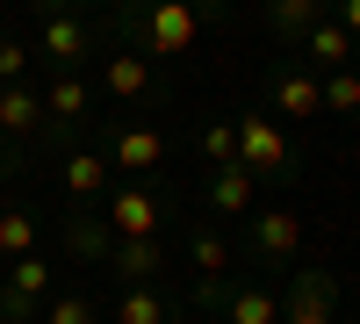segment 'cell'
I'll return each mask as SVG.
<instances>
[{"instance_id":"1","label":"cell","mask_w":360,"mask_h":324,"mask_svg":"<svg viewBox=\"0 0 360 324\" xmlns=\"http://www.w3.org/2000/svg\"><path fill=\"white\" fill-rule=\"evenodd\" d=\"M130 37L137 51H195L202 37V8L195 0H130Z\"/></svg>"},{"instance_id":"2","label":"cell","mask_w":360,"mask_h":324,"mask_svg":"<svg viewBox=\"0 0 360 324\" xmlns=\"http://www.w3.org/2000/svg\"><path fill=\"white\" fill-rule=\"evenodd\" d=\"M231 130H238V166H245L252 181H259V173H266V181H288V173H295V144H288V130L266 108H245Z\"/></svg>"},{"instance_id":"3","label":"cell","mask_w":360,"mask_h":324,"mask_svg":"<svg viewBox=\"0 0 360 324\" xmlns=\"http://www.w3.org/2000/svg\"><path fill=\"white\" fill-rule=\"evenodd\" d=\"M332 317H339V274H324V267L288 274V288H281V324H332Z\"/></svg>"},{"instance_id":"4","label":"cell","mask_w":360,"mask_h":324,"mask_svg":"<svg viewBox=\"0 0 360 324\" xmlns=\"http://www.w3.org/2000/svg\"><path fill=\"white\" fill-rule=\"evenodd\" d=\"M37 51L51 58V72H72L86 51H94V29H86L72 8H44V29H37Z\"/></svg>"},{"instance_id":"5","label":"cell","mask_w":360,"mask_h":324,"mask_svg":"<svg viewBox=\"0 0 360 324\" xmlns=\"http://www.w3.org/2000/svg\"><path fill=\"white\" fill-rule=\"evenodd\" d=\"M101 159L123 166V173H159V166H166V130H152V123H123V130H108Z\"/></svg>"},{"instance_id":"6","label":"cell","mask_w":360,"mask_h":324,"mask_svg":"<svg viewBox=\"0 0 360 324\" xmlns=\"http://www.w3.org/2000/svg\"><path fill=\"white\" fill-rule=\"evenodd\" d=\"M108 231L115 238H159L166 231V202L152 188H115L108 195Z\"/></svg>"},{"instance_id":"7","label":"cell","mask_w":360,"mask_h":324,"mask_svg":"<svg viewBox=\"0 0 360 324\" xmlns=\"http://www.w3.org/2000/svg\"><path fill=\"white\" fill-rule=\"evenodd\" d=\"M266 94H274V108H288V123H303V115H324V79H317L310 65H274Z\"/></svg>"},{"instance_id":"8","label":"cell","mask_w":360,"mask_h":324,"mask_svg":"<svg viewBox=\"0 0 360 324\" xmlns=\"http://www.w3.org/2000/svg\"><path fill=\"white\" fill-rule=\"evenodd\" d=\"M295 245H303V216L295 209H259L252 216V252L266 259V267H288Z\"/></svg>"},{"instance_id":"9","label":"cell","mask_w":360,"mask_h":324,"mask_svg":"<svg viewBox=\"0 0 360 324\" xmlns=\"http://www.w3.org/2000/svg\"><path fill=\"white\" fill-rule=\"evenodd\" d=\"M217 310H224V324H281V288L274 281H238L217 296Z\"/></svg>"},{"instance_id":"10","label":"cell","mask_w":360,"mask_h":324,"mask_svg":"<svg viewBox=\"0 0 360 324\" xmlns=\"http://www.w3.org/2000/svg\"><path fill=\"white\" fill-rule=\"evenodd\" d=\"M101 94L108 101H144L152 94V58L144 51H108L101 58Z\"/></svg>"},{"instance_id":"11","label":"cell","mask_w":360,"mask_h":324,"mask_svg":"<svg viewBox=\"0 0 360 324\" xmlns=\"http://www.w3.org/2000/svg\"><path fill=\"white\" fill-rule=\"evenodd\" d=\"M79 115H86V79L79 72H51V86H44V130L65 137Z\"/></svg>"},{"instance_id":"12","label":"cell","mask_w":360,"mask_h":324,"mask_svg":"<svg viewBox=\"0 0 360 324\" xmlns=\"http://www.w3.org/2000/svg\"><path fill=\"white\" fill-rule=\"evenodd\" d=\"M303 65H310V72H339V65H353V29L324 15L310 37H303Z\"/></svg>"},{"instance_id":"13","label":"cell","mask_w":360,"mask_h":324,"mask_svg":"<svg viewBox=\"0 0 360 324\" xmlns=\"http://www.w3.org/2000/svg\"><path fill=\"white\" fill-rule=\"evenodd\" d=\"M108 267H115V281H159L166 274V245L159 238H115Z\"/></svg>"},{"instance_id":"14","label":"cell","mask_w":360,"mask_h":324,"mask_svg":"<svg viewBox=\"0 0 360 324\" xmlns=\"http://www.w3.org/2000/svg\"><path fill=\"white\" fill-rule=\"evenodd\" d=\"M37 130H44V94L29 79L0 86V137H37Z\"/></svg>"},{"instance_id":"15","label":"cell","mask_w":360,"mask_h":324,"mask_svg":"<svg viewBox=\"0 0 360 324\" xmlns=\"http://www.w3.org/2000/svg\"><path fill=\"white\" fill-rule=\"evenodd\" d=\"M58 181H65V195L86 209L94 195H108V159L101 152H65V159H58Z\"/></svg>"},{"instance_id":"16","label":"cell","mask_w":360,"mask_h":324,"mask_svg":"<svg viewBox=\"0 0 360 324\" xmlns=\"http://www.w3.org/2000/svg\"><path fill=\"white\" fill-rule=\"evenodd\" d=\"M115 324H173V303L159 281H130L123 296H115Z\"/></svg>"},{"instance_id":"17","label":"cell","mask_w":360,"mask_h":324,"mask_svg":"<svg viewBox=\"0 0 360 324\" xmlns=\"http://www.w3.org/2000/svg\"><path fill=\"white\" fill-rule=\"evenodd\" d=\"M209 209L217 216H252V173L245 166H217L209 173Z\"/></svg>"},{"instance_id":"18","label":"cell","mask_w":360,"mask_h":324,"mask_svg":"<svg viewBox=\"0 0 360 324\" xmlns=\"http://www.w3.org/2000/svg\"><path fill=\"white\" fill-rule=\"evenodd\" d=\"M317 22H324V0H266V29L281 44H303Z\"/></svg>"},{"instance_id":"19","label":"cell","mask_w":360,"mask_h":324,"mask_svg":"<svg viewBox=\"0 0 360 324\" xmlns=\"http://www.w3.org/2000/svg\"><path fill=\"white\" fill-rule=\"evenodd\" d=\"M58 238H65L79 259H108V245H115V231H108V216H65V231H58Z\"/></svg>"},{"instance_id":"20","label":"cell","mask_w":360,"mask_h":324,"mask_svg":"<svg viewBox=\"0 0 360 324\" xmlns=\"http://www.w3.org/2000/svg\"><path fill=\"white\" fill-rule=\"evenodd\" d=\"M188 259H195V274H202V281H224V274H231V245H224V231H209V223H202L195 238H188Z\"/></svg>"},{"instance_id":"21","label":"cell","mask_w":360,"mask_h":324,"mask_svg":"<svg viewBox=\"0 0 360 324\" xmlns=\"http://www.w3.org/2000/svg\"><path fill=\"white\" fill-rule=\"evenodd\" d=\"M37 252V216L29 209H0V259H22Z\"/></svg>"},{"instance_id":"22","label":"cell","mask_w":360,"mask_h":324,"mask_svg":"<svg viewBox=\"0 0 360 324\" xmlns=\"http://www.w3.org/2000/svg\"><path fill=\"white\" fill-rule=\"evenodd\" d=\"M324 79V108H339V115H360V72L339 65V72H317Z\"/></svg>"},{"instance_id":"23","label":"cell","mask_w":360,"mask_h":324,"mask_svg":"<svg viewBox=\"0 0 360 324\" xmlns=\"http://www.w3.org/2000/svg\"><path fill=\"white\" fill-rule=\"evenodd\" d=\"M44 324H101V310L86 303V296H51L44 303Z\"/></svg>"},{"instance_id":"24","label":"cell","mask_w":360,"mask_h":324,"mask_svg":"<svg viewBox=\"0 0 360 324\" xmlns=\"http://www.w3.org/2000/svg\"><path fill=\"white\" fill-rule=\"evenodd\" d=\"M202 159H209V166H238V130H231V123H209V130H202Z\"/></svg>"},{"instance_id":"25","label":"cell","mask_w":360,"mask_h":324,"mask_svg":"<svg viewBox=\"0 0 360 324\" xmlns=\"http://www.w3.org/2000/svg\"><path fill=\"white\" fill-rule=\"evenodd\" d=\"M29 72V44H15V37H0V86H15Z\"/></svg>"},{"instance_id":"26","label":"cell","mask_w":360,"mask_h":324,"mask_svg":"<svg viewBox=\"0 0 360 324\" xmlns=\"http://www.w3.org/2000/svg\"><path fill=\"white\" fill-rule=\"evenodd\" d=\"M332 22H346L353 37H360V0H339V15H332Z\"/></svg>"},{"instance_id":"27","label":"cell","mask_w":360,"mask_h":324,"mask_svg":"<svg viewBox=\"0 0 360 324\" xmlns=\"http://www.w3.org/2000/svg\"><path fill=\"white\" fill-rule=\"evenodd\" d=\"M353 58H360V37H353Z\"/></svg>"},{"instance_id":"28","label":"cell","mask_w":360,"mask_h":324,"mask_svg":"<svg viewBox=\"0 0 360 324\" xmlns=\"http://www.w3.org/2000/svg\"><path fill=\"white\" fill-rule=\"evenodd\" d=\"M0 267H8V259H0Z\"/></svg>"},{"instance_id":"29","label":"cell","mask_w":360,"mask_h":324,"mask_svg":"<svg viewBox=\"0 0 360 324\" xmlns=\"http://www.w3.org/2000/svg\"><path fill=\"white\" fill-rule=\"evenodd\" d=\"M195 8H202V0H195Z\"/></svg>"}]
</instances>
